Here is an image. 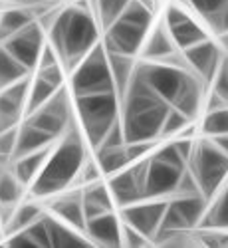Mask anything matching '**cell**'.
<instances>
[{
    "label": "cell",
    "instance_id": "obj_9",
    "mask_svg": "<svg viewBox=\"0 0 228 248\" xmlns=\"http://www.w3.org/2000/svg\"><path fill=\"white\" fill-rule=\"evenodd\" d=\"M135 70L171 106L191 74V70L186 68H179V66L167 64V62H149V60H143Z\"/></svg>",
    "mask_w": 228,
    "mask_h": 248
},
{
    "label": "cell",
    "instance_id": "obj_24",
    "mask_svg": "<svg viewBox=\"0 0 228 248\" xmlns=\"http://www.w3.org/2000/svg\"><path fill=\"white\" fill-rule=\"evenodd\" d=\"M107 54H109V68L113 76L115 92L119 99H123V95H125L131 84V78L135 74V60L129 54H117V52H107Z\"/></svg>",
    "mask_w": 228,
    "mask_h": 248
},
{
    "label": "cell",
    "instance_id": "obj_25",
    "mask_svg": "<svg viewBox=\"0 0 228 248\" xmlns=\"http://www.w3.org/2000/svg\"><path fill=\"white\" fill-rule=\"evenodd\" d=\"M95 161L99 165V169L103 175H115L119 171H123L125 167L131 165L129 153H127V143L121 147H106V149H97L95 151Z\"/></svg>",
    "mask_w": 228,
    "mask_h": 248
},
{
    "label": "cell",
    "instance_id": "obj_34",
    "mask_svg": "<svg viewBox=\"0 0 228 248\" xmlns=\"http://www.w3.org/2000/svg\"><path fill=\"white\" fill-rule=\"evenodd\" d=\"M193 10H197L200 16H204L206 20H211L213 16H216L226 4L228 0H184Z\"/></svg>",
    "mask_w": 228,
    "mask_h": 248
},
{
    "label": "cell",
    "instance_id": "obj_7",
    "mask_svg": "<svg viewBox=\"0 0 228 248\" xmlns=\"http://www.w3.org/2000/svg\"><path fill=\"white\" fill-rule=\"evenodd\" d=\"M189 169L198 181L200 193L206 199H213L228 175V155L211 137L202 139L195 145L193 157L189 161Z\"/></svg>",
    "mask_w": 228,
    "mask_h": 248
},
{
    "label": "cell",
    "instance_id": "obj_17",
    "mask_svg": "<svg viewBox=\"0 0 228 248\" xmlns=\"http://www.w3.org/2000/svg\"><path fill=\"white\" fill-rule=\"evenodd\" d=\"M86 234L91 242L101 246H119L123 244V224L115 211L103 213L97 217L88 218L86 222Z\"/></svg>",
    "mask_w": 228,
    "mask_h": 248
},
{
    "label": "cell",
    "instance_id": "obj_37",
    "mask_svg": "<svg viewBox=\"0 0 228 248\" xmlns=\"http://www.w3.org/2000/svg\"><path fill=\"white\" fill-rule=\"evenodd\" d=\"M147 236L141 234L137 229H133L131 224H125L123 222V244H127V246H143V244H147Z\"/></svg>",
    "mask_w": 228,
    "mask_h": 248
},
{
    "label": "cell",
    "instance_id": "obj_33",
    "mask_svg": "<svg viewBox=\"0 0 228 248\" xmlns=\"http://www.w3.org/2000/svg\"><path fill=\"white\" fill-rule=\"evenodd\" d=\"M193 119L189 115H184L182 111H179L177 108L171 106L169 113H167V119L163 123V131H161V137H173L177 133H181L186 125H189Z\"/></svg>",
    "mask_w": 228,
    "mask_h": 248
},
{
    "label": "cell",
    "instance_id": "obj_27",
    "mask_svg": "<svg viewBox=\"0 0 228 248\" xmlns=\"http://www.w3.org/2000/svg\"><path fill=\"white\" fill-rule=\"evenodd\" d=\"M42 215L44 213H42V209H40L38 204H34V202H20L14 209V213L10 215V218L6 220V224L2 226L4 236H10L14 232H20V231L28 229V226L32 222H36Z\"/></svg>",
    "mask_w": 228,
    "mask_h": 248
},
{
    "label": "cell",
    "instance_id": "obj_6",
    "mask_svg": "<svg viewBox=\"0 0 228 248\" xmlns=\"http://www.w3.org/2000/svg\"><path fill=\"white\" fill-rule=\"evenodd\" d=\"M101 92H115V86L109 68V54L103 42H97L86 54V58L74 68L72 93L86 95V93H101Z\"/></svg>",
    "mask_w": 228,
    "mask_h": 248
},
{
    "label": "cell",
    "instance_id": "obj_13",
    "mask_svg": "<svg viewBox=\"0 0 228 248\" xmlns=\"http://www.w3.org/2000/svg\"><path fill=\"white\" fill-rule=\"evenodd\" d=\"M184 169L186 167H181V165H175L165 159H159L157 155H151L147 183H145V199H159V197L175 195Z\"/></svg>",
    "mask_w": 228,
    "mask_h": 248
},
{
    "label": "cell",
    "instance_id": "obj_8",
    "mask_svg": "<svg viewBox=\"0 0 228 248\" xmlns=\"http://www.w3.org/2000/svg\"><path fill=\"white\" fill-rule=\"evenodd\" d=\"M206 199L204 195H177L167 202L161 229L155 236V240H175L184 231L195 229L197 224L202 222L206 215Z\"/></svg>",
    "mask_w": 228,
    "mask_h": 248
},
{
    "label": "cell",
    "instance_id": "obj_35",
    "mask_svg": "<svg viewBox=\"0 0 228 248\" xmlns=\"http://www.w3.org/2000/svg\"><path fill=\"white\" fill-rule=\"evenodd\" d=\"M18 127L0 133V161H12L16 151V141H18Z\"/></svg>",
    "mask_w": 228,
    "mask_h": 248
},
{
    "label": "cell",
    "instance_id": "obj_5",
    "mask_svg": "<svg viewBox=\"0 0 228 248\" xmlns=\"http://www.w3.org/2000/svg\"><path fill=\"white\" fill-rule=\"evenodd\" d=\"M79 127L91 149H97L109 129L121 119V99L117 92L74 95Z\"/></svg>",
    "mask_w": 228,
    "mask_h": 248
},
{
    "label": "cell",
    "instance_id": "obj_23",
    "mask_svg": "<svg viewBox=\"0 0 228 248\" xmlns=\"http://www.w3.org/2000/svg\"><path fill=\"white\" fill-rule=\"evenodd\" d=\"M54 145H56V143H54ZM52 147H46V149H40V151H34V153H28V155L12 159V171H14V175L20 179V183H22L26 189L34 183V179L40 175V171L44 169L46 159H48Z\"/></svg>",
    "mask_w": 228,
    "mask_h": 248
},
{
    "label": "cell",
    "instance_id": "obj_31",
    "mask_svg": "<svg viewBox=\"0 0 228 248\" xmlns=\"http://www.w3.org/2000/svg\"><path fill=\"white\" fill-rule=\"evenodd\" d=\"M200 224L209 229H228V187L224 189L222 197L206 211Z\"/></svg>",
    "mask_w": 228,
    "mask_h": 248
},
{
    "label": "cell",
    "instance_id": "obj_20",
    "mask_svg": "<svg viewBox=\"0 0 228 248\" xmlns=\"http://www.w3.org/2000/svg\"><path fill=\"white\" fill-rule=\"evenodd\" d=\"M56 141H58V137L36 127L30 121H24V123H20V127H18V141H16V151H14L12 159L40 151V149H46V147H52Z\"/></svg>",
    "mask_w": 228,
    "mask_h": 248
},
{
    "label": "cell",
    "instance_id": "obj_19",
    "mask_svg": "<svg viewBox=\"0 0 228 248\" xmlns=\"http://www.w3.org/2000/svg\"><path fill=\"white\" fill-rule=\"evenodd\" d=\"M177 44L175 40L167 28V24L161 22L155 30L149 32L147 40H145V44L141 48V56L143 60H149V62H163L171 58L173 54H177Z\"/></svg>",
    "mask_w": 228,
    "mask_h": 248
},
{
    "label": "cell",
    "instance_id": "obj_26",
    "mask_svg": "<svg viewBox=\"0 0 228 248\" xmlns=\"http://www.w3.org/2000/svg\"><path fill=\"white\" fill-rule=\"evenodd\" d=\"M34 14L32 8H10L0 14V44L6 42L10 36H14L16 32H20L22 28H26L30 22H34Z\"/></svg>",
    "mask_w": 228,
    "mask_h": 248
},
{
    "label": "cell",
    "instance_id": "obj_39",
    "mask_svg": "<svg viewBox=\"0 0 228 248\" xmlns=\"http://www.w3.org/2000/svg\"><path fill=\"white\" fill-rule=\"evenodd\" d=\"M214 143H216V145L228 155V133H224V135H216V137H211Z\"/></svg>",
    "mask_w": 228,
    "mask_h": 248
},
{
    "label": "cell",
    "instance_id": "obj_16",
    "mask_svg": "<svg viewBox=\"0 0 228 248\" xmlns=\"http://www.w3.org/2000/svg\"><path fill=\"white\" fill-rule=\"evenodd\" d=\"M50 213L64 222L72 224L74 229L86 232V211H84V199H81V189H66L54 195L50 202Z\"/></svg>",
    "mask_w": 228,
    "mask_h": 248
},
{
    "label": "cell",
    "instance_id": "obj_18",
    "mask_svg": "<svg viewBox=\"0 0 228 248\" xmlns=\"http://www.w3.org/2000/svg\"><path fill=\"white\" fill-rule=\"evenodd\" d=\"M107 187H109V191H111V195L115 199V204L119 206V209H123V206H129V204L145 199L143 185L135 177V171H133L131 165H129V167H125L123 171L111 175Z\"/></svg>",
    "mask_w": 228,
    "mask_h": 248
},
{
    "label": "cell",
    "instance_id": "obj_38",
    "mask_svg": "<svg viewBox=\"0 0 228 248\" xmlns=\"http://www.w3.org/2000/svg\"><path fill=\"white\" fill-rule=\"evenodd\" d=\"M209 22H211V26L218 32V34H224V32H228V4L216 14V16H213L211 20H209Z\"/></svg>",
    "mask_w": 228,
    "mask_h": 248
},
{
    "label": "cell",
    "instance_id": "obj_14",
    "mask_svg": "<svg viewBox=\"0 0 228 248\" xmlns=\"http://www.w3.org/2000/svg\"><path fill=\"white\" fill-rule=\"evenodd\" d=\"M165 24H167L175 44L179 50H186L191 48L198 42H202V40H206L209 36H206L204 28L197 24V20L186 12L182 10L181 6H169L167 8V14H165Z\"/></svg>",
    "mask_w": 228,
    "mask_h": 248
},
{
    "label": "cell",
    "instance_id": "obj_41",
    "mask_svg": "<svg viewBox=\"0 0 228 248\" xmlns=\"http://www.w3.org/2000/svg\"><path fill=\"white\" fill-rule=\"evenodd\" d=\"M0 229H2V222H0Z\"/></svg>",
    "mask_w": 228,
    "mask_h": 248
},
{
    "label": "cell",
    "instance_id": "obj_21",
    "mask_svg": "<svg viewBox=\"0 0 228 248\" xmlns=\"http://www.w3.org/2000/svg\"><path fill=\"white\" fill-rule=\"evenodd\" d=\"M81 199H84V211H86L88 218L103 215V213H111L117 206L109 187L103 185L101 181L86 185V187L81 189Z\"/></svg>",
    "mask_w": 228,
    "mask_h": 248
},
{
    "label": "cell",
    "instance_id": "obj_15",
    "mask_svg": "<svg viewBox=\"0 0 228 248\" xmlns=\"http://www.w3.org/2000/svg\"><path fill=\"white\" fill-rule=\"evenodd\" d=\"M186 58V64H189V70L195 72L198 78H202L204 81H213L216 72H218V66L222 62V52L218 48V44H214L213 40H202V42L186 48V50H181Z\"/></svg>",
    "mask_w": 228,
    "mask_h": 248
},
{
    "label": "cell",
    "instance_id": "obj_32",
    "mask_svg": "<svg viewBox=\"0 0 228 248\" xmlns=\"http://www.w3.org/2000/svg\"><path fill=\"white\" fill-rule=\"evenodd\" d=\"M202 131L209 137H216V135H224L228 133V108H216L206 111V117L202 121Z\"/></svg>",
    "mask_w": 228,
    "mask_h": 248
},
{
    "label": "cell",
    "instance_id": "obj_2",
    "mask_svg": "<svg viewBox=\"0 0 228 248\" xmlns=\"http://www.w3.org/2000/svg\"><path fill=\"white\" fill-rule=\"evenodd\" d=\"M86 143L84 131H79L76 123H72V127L56 141L44 169L28 187V193L36 199H48L70 189L88 161Z\"/></svg>",
    "mask_w": 228,
    "mask_h": 248
},
{
    "label": "cell",
    "instance_id": "obj_11",
    "mask_svg": "<svg viewBox=\"0 0 228 248\" xmlns=\"http://www.w3.org/2000/svg\"><path fill=\"white\" fill-rule=\"evenodd\" d=\"M44 26L40 20H34L26 28H22L20 32H16L14 36H10L6 42H2V46L22 64L32 70L38 66L40 56L46 46V36H44Z\"/></svg>",
    "mask_w": 228,
    "mask_h": 248
},
{
    "label": "cell",
    "instance_id": "obj_28",
    "mask_svg": "<svg viewBox=\"0 0 228 248\" xmlns=\"http://www.w3.org/2000/svg\"><path fill=\"white\" fill-rule=\"evenodd\" d=\"M28 68L20 60H16L2 44H0V90H4L16 81L28 78Z\"/></svg>",
    "mask_w": 228,
    "mask_h": 248
},
{
    "label": "cell",
    "instance_id": "obj_10",
    "mask_svg": "<svg viewBox=\"0 0 228 248\" xmlns=\"http://www.w3.org/2000/svg\"><path fill=\"white\" fill-rule=\"evenodd\" d=\"M26 121L34 123L36 127L44 129L54 137H61L72 127V99L66 88H60L50 101H46L42 108H38L34 113L26 117Z\"/></svg>",
    "mask_w": 228,
    "mask_h": 248
},
{
    "label": "cell",
    "instance_id": "obj_12",
    "mask_svg": "<svg viewBox=\"0 0 228 248\" xmlns=\"http://www.w3.org/2000/svg\"><path fill=\"white\" fill-rule=\"evenodd\" d=\"M167 202L169 201H151V199L137 201L129 206H123L121 218L125 224H131L133 229H137L149 240H155L161 229L165 211H167Z\"/></svg>",
    "mask_w": 228,
    "mask_h": 248
},
{
    "label": "cell",
    "instance_id": "obj_30",
    "mask_svg": "<svg viewBox=\"0 0 228 248\" xmlns=\"http://www.w3.org/2000/svg\"><path fill=\"white\" fill-rule=\"evenodd\" d=\"M58 90H60V88H58V86H54L52 81H48V79H44V78L36 76V78L32 79V84H30V95H28L26 115L34 113L38 108H42L46 101H50Z\"/></svg>",
    "mask_w": 228,
    "mask_h": 248
},
{
    "label": "cell",
    "instance_id": "obj_40",
    "mask_svg": "<svg viewBox=\"0 0 228 248\" xmlns=\"http://www.w3.org/2000/svg\"><path fill=\"white\" fill-rule=\"evenodd\" d=\"M220 42H222V46H224V50L228 52V32H224V34H220Z\"/></svg>",
    "mask_w": 228,
    "mask_h": 248
},
{
    "label": "cell",
    "instance_id": "obj_36",
    "mask_svg": "<svg viewBox=\"0 0 228 248\" xmlns=\"http://www.w3.org/2000/svg\"><path fill=\"white\" fill-rule=\"evenodd\" d=\"M213 86H214V93H218L222 99L228 101V52L222 56L218 72L213 79Z\"/></svg>",
    "mask_w": 228,
    "mask_h": 248
},
{
    "label": "cell",
    "instance_id": "obj_3",
    "mask_svg": "<svg viewBox=\"0 0 228 248\" xmlns=\"http://www.w3.org/2000/svg\"><path fill=\"white\" fill-rule=\"evenodd\" d=\"M169 109L171 103L165 101L135 70L131 84L121 99V125L127 143L157 141Z\"/></svg>",
    "mask_w": 228,
    "mask_h": 248
},
{
    "label": "cell",
    "instance_id": "obj_29",
    "mask_svg": "<svg viewBox=\"0 0 228 248\" xmlns=\"http://www.w3.org/2000/svg\"><path fill=\"white\" fill-rule=\"evenodd\" d=\"M131 0H91V4L95 6V16L101 30L106 32L115 20L125 12Z\"/></svg>",
    "mask_w": 228,
    "mask_h": 248
},
{
    "label": "cell",
    "instance_id": "obj_1",
    "mask_svg": "<svg viewBox=\"0 0 228 248\" xmlns=\"http://www.w3.org/2000/svg\"><path fill=\"white\" fill-rule=\"evenodd\" d=\"M90 2H77L64 10L56 12L52 22L48 24L50 44L58 50L61 62L68 70H74L86 54L101 42V26L97 16L90 8Z\"/></svg>",
    "mask_w": 228,
    "mask_h": 248
},
{
    "label": "cell",
    "instance_id": "obj_22",
    "mask_svg": "<svg viewBox=\"0 0 228 248\" xmlns=\"http://www.w3.org/2000/svg\"><path fill=\"white\" fill-rule=\"evenodd\" d=\"M202 84H204V79L198 78L195 72H191L182 90L179 92L177 99L173 101V108H177L184 115L195 119L200 111V103H202Z\"/></svg>",
    "mask_w": 228,
    "mask_h": 248
},
{
    "label": "cell",
    "instance_id": "obj_4",
    "mask_svg": "<svg viewBox=\"0 0 228 248\" xmlns=\"http://www.w3.org/2000/svg\"><path fill=\"white\" fill-rule=\"evenodd\" d=\"M153 22V10L145 0H131L115 22L103 32L101 42L107 52L135 56L141 52L149 36Z\"/></svg>",
    "mask_w": 228,
    "mask_h": 248
}]
</instances>
